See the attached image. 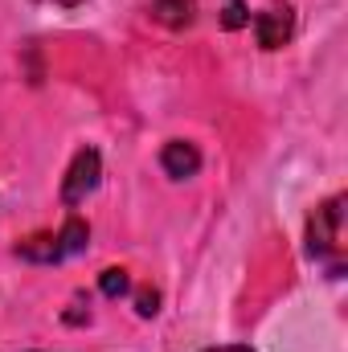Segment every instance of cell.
Returning <instances> with one entry per match:
<instances>
[{
	"instance_id": "1",
	"label": "cell",
	"mask_w": 348,
	"mask_h": 352,
	"mask_svg": "<svg viewBox=\"0 0 348 352\" xmlns=\"http://www.w3.org/2000/svg\"><path fill=\"white\" fill-rule=\"evenodd\" d=\"M307 254L324 263L332 274L345 270L348 254V230H345V197H328L312 217H307Z\"/></svg>"
},
{
	"instance_id": "2",
	"label": "cell",
	"mask_w": 348,
	"mask_h": 352,
	"mask_svg": "<svg viewBox=\"0 0 348 352\" xmlns=\"http://www.w3.org/2000/svg\"><path fill=\"white\" fill-rule=\"evenodd\" d=\"M98 176H102V160L94 148H83L74 160H70V173L62 180V201L66 205H83L90 192L98 188Z\"/></svg>"
},
{
	"instance_id": "3",
	"label": "cell",
	"mask_w": 348,
	"mask_h": 352,
	"mask_svg": "<svg viewBox=\"0 0 348 352\" xmlns=\"http://www.w3.org/2000/svg\"><path fill=\"white\" fill-rule=\"evenodd\" d=\"M291 33H295V12L287 4H274V8L254 16V37H259L262 50H283L291 41Z\"/></svg>"
},
{
	"instance_id": "4",
	"label": "cell",
	"mask_w": 348,
	"mask_h": 352,
	"mask_svg": "<svg viewBox=\"0 0 348 352\" xmlns=\"http://www.w3.org/2000/svg\"><path fill=\"white\" fill-rule=\"evenodd\" d=\"M160 168L173 176V180H188V176H197V168H201V152L188 140H168L164 152H160Z\"/></svg>"
},
{
	"instance_id": "5",
	"label": "cell",
	"mask_w": 348,
	"mask_h": 352,
	"mask_svg": "<svg viewBox=\"0 0 348 352\" xmlns=\"http://www.w3.org/2000/svg\"><path fill=\"white\" fill-rule=\"evenodd\" d=\"M152 16L168 29H188L197 16V0H152Z\"/></svg>"
},
{
	"instance_id": "6",
	"label": "cell",
	"mask_w": 348,
	"mask_h": 352,
	"mask_svg": "<svg viewBox=\"0 0 348 352\" xmlns=\"http://www.w3.org/2000/svg\"><path fill=\"white\" fill-rule=\"evenodd\" d=\"M21 258L29 263H62V250H58V234H33L17 246Z\"/></svg>"
},
{
	"instance_id": "7",
	"label": "cell",
	"mask_w": 348,
	"mask_h": 352,
	"mask_svg": "<svg viewBox=\"0 0 348 352\" xmlns=\"http://www.w3.org/2000/svg\"><path fill=\"white\" fill-rule=\"evenodd\" d=\"M87 238H90V226L83 221V217H70V221L58 230V250H62V258L87 250Z\"/></svg>"
},
{
	"instance_id": "8",
	"label": "cell",
	"mask_w": 348,
	"mask_h": 352,
	"mask_svg": "<svg viewBox=\"0 0 348 352\" xmlns=\"http://www.w3.org/2000/svg\"><path fill=\"white\" fill-rule=\"evenodd\" d=\"M98 291H102L107 299H119V295H127V291H131V278H127V270H119V266L102 270V274H98Z\"/></svg>"
},
{
	"instance_id": "9",
	"label": "cell",
	"mask_w": 348,
	"mask_h": 352,
	"mask_svg": "<svg viewBox=\"0 0 348 352\" xmlns=\"http://www.w3.org/2000/svg\"><path fill=\"white\" fill-rule=\"evenodd\" d=\"M242 25H250V8L242 0H230L221 8V29H242Z\"/></svg>"
},
{
	"instance_id": "10",
	"label": "cell",
	"mask_w": 348,
	"mask_h": 352,
	"mask_svg": "<svg viewBox=\"0 0 348 352\" xmlns=\"http://www.w3.org/2000/svg\"><path fill=\"white\" fill-rule=\"evenodd\" d=\"M135 311H140L144 320L156 316V311H160V291H156V287H140V291H135Z\"/></svg>"
},
{
	"instance_id": "11",
	"label": "cell",
	"mask_w": 348,
	"mask_h": 352,
	"mask_svg": "<svg viewBox=\"0 0 348 352\" xmlns=\"http://www.w3.org/2000/svg\"><path fill=\"white\" fill-rule=\"evenodd\" d=\"M209 352H254V349H246V344H221V349H209Z\"/></svg>"
},
{
	"instance_id": "12",
	"label": "cell",
	"mask_w": 348,
	"mask_h": 352,
	"mask_svg": "<svg viewBox=\"0 0 348 352\" xmlns=\"http://www.w3.org/2000/svg\"><path fill=\"white\" fill-rule=\"evenodd\" d=\"M45 4H62V8H74V4H83V0H45Z\"/></svg>"
}]
</instances>
